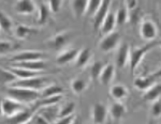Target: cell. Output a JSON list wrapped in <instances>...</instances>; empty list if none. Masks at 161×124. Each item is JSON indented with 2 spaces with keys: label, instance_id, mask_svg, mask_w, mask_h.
Listing matches in <instances>:
<instances>
[{
  "label": "cell",
  "instance_id": "cell-35",
  "mask_svg": "<svg viewBox=\"0 0 161 124\" xmlns=\"http://www.w3.org/2000/svg\"><path fill=\"white\" fill-rule=\"evenodd\" d=\"M71 89L75 94H80L86 89V82L82 78H75L71 81Z\"/></svg>",
  "mask_w": 161,
  "mask_h": 124
},
{
  "label": "cell",
  "instance_id": "cell-13",
  "mask_svg": "<svg viewBox=\"0 0 161 124\" xmlns=\"http://www.w3.org/2000/svg\"><path fill=\"white\" fill-rule=\"evenodd\" d=\"M129 55H130V47L127 43H124L119 46L117 50V57H116V64L118 68H124L129 61Z\"/></svg>",
  "mask_w": 161,
  "mask_h": 124
},
{
  "label": "cell",
  "instance_id": "cell-34",
  "mask_svg": "<svg viewBox=\"0 0 161 124\" xmlns=\"http://www.w3.org/2000/svg\"><path fill=\"white\" fill-rule=\"evenodd\" d=\"M104 66H105V64H103V62H101V61H96L92 64V66H90V75H92V78L93 80L99 79L100 74Z\"/></svg>",
  "mask_w": 161,
  "mask_h": 124
},
{
  "label": "cell",
  "instance_id": "cell-43",
  "mask_svg": "<svg viewBox=\"0 0 161 124\" xmlns=\"http://www.w3.org/2000/svg\"><path fill=\"white\" fill-rule=\"evenodd\" d=\"M127 10L128 11H131V10H134L136 8H137V1L136 0H128V1H126V6Z\"/></svg>",
  "mask_w": 161,
  "mask_h": 124
},
{
  "label": "cell",
  "instance_id": "cell-6",
  "mask_svg": "<svg viewBox=\"0 0 161 124\" xmlns=\"http://www.w3.org/2000/svg\"><path fill=\"white\" fill-rule=\"evenodd\" d=\"M43 58H44V54L42 51L27 50V51H22V53L14 55L10 59V61H11L13 64H17V63H22V62L43 60Z\"/></svg>",
  "mask_w": 161,
  "mask_h": 124
},
{
  "label": "cell",
  "instance_id": "cell-47",
  "mask_svg": "<svg viewBox=\"0 0 161 124\" xmlns=\"http://www.w3.org/2000/svg\"><path fill=\"white\" fill-rule=\"evenodd\" d=\"M3 113H2V106H1V103H0V116H2Z\"/></svg>",
  "mask_w": 161,
  "mask_h": 124
},
{
  "label": "cell",
  "instance_id": "cell-45",
  "mask_svg": "<svg viewBox=\"0 0 161 124\" xmlns=\"http://www.w3.org/2000/svg\"><path fill=\"white\" fill-rule=\"evenodd\" d=\"M72 124H82V121H80V118L75 117V119L73 120V122H72Z\"/></svg>",
  "mask_w": 161,
  "mask_h": 124
},
{
  "label": "cell",
  "instance_id": "cell-31",
  "mask_svg": "<svg viewBox=\"0 0 161 124\" xmlns=\"http://www.w3.org/2000/svg\"><path fill=\"white\" fill-rule=\"evenodd\" d=\"M115 18H116V24L118 26L125 25L127 22L129 20V11L127 10L126 7H120L117 10L115 14Z\"/></svg>",
  "mask_w": 161,
  "mask_h": 124
},
{
  "label": "cell",
  "instance_id": "cell-1",
  "mask_svg": "<svg viewBox=\"0 0 161 124\" xmlns=\"http://www.w3.org/2000/svg\"><path fill=\"white\" fill-rule=\"evenodd\" d=\"M7 94L8 97L16 101L23 105L37 102L38 100H40V92L39 91L23 89V88L17 87H9L7 89Z\"/></svg>",
  "mask_w": 161,
  "mask_h": 124
},
{
  "label": "cell",
  "instance_id": "cell-3",
  "mask_svg": "<svg viewBox=\"0 0 161 124\" xmlns=\"http://www.w3.org/2000/svg\"><path fill=\"white\" fill-rule=\"evenodd\" d=\"M47 79L42 76L33 77L29 79H17L15 82H13L11 87L23 88V89L35 90V91H42L45 87H47Z\"/></svg>",
  "mask_w": 161,
  "mask_h": 124
},
{
  "label": "cell",
  "instance_id": "cell-33",
  "mask_svg": "<svg viewBox=\"0 0 161 124\" xmlns=\"http://www.w3.org/2000/svg\"><path fill=\"white\" fill-rule=\"evenodd\" d=\"M74 110H75V103L73 102H69L66 105H64L62 107L59 109V118H66L69 116H73L74 115Z\"/></svg>",
  "mask_w": 161,
  "mask_h": 124
},
{
  "label": "cell",
  "instance_id": "cell-48",
  "mask_svg": "<svg viewBox=\"0 0 161 124\" xmlns=\"http://www.w3.org/2000/svg\"><path fill=\"white\" fill-rule=\"evenodd\" d=\"M23 124H32V123H31V121H29V122H26V123H23Z\"/></svg>",
  "mask_w": 161,
  "mask_h": 124
},
{
  "label": "cell",
  "instance_id": "cell-12",
  "mask_svg": "<svg viewBox=\"0 0 161 124\" xmlns=\"http://www.w3.org/2000/svg\"><path fill=\"white\" fill-rule=\"evenodd\" d=\"M77 54H79V50L76 48H70V49H67L62 53L59 54L56 58V62L59 65H64V64H68L70 62L75 61L77 57Z\"/></svg>",
  "mask_w": 161,
  "mask_h": 124
},
{
  "label": "cell",
  "instance_id": "cell-44",
  "mask_svg": "<svg viewBox=\"0 0 161 124\" xmlns=\"http://www.w3.org/2000/svg\"><path fill=\"white\" fill-rule=\"evenodd\" d=\"M153 76L155 77L156 79H158V78H161V68L159 70H157L156 72H154V73L152 74Z\"/></svg>",
  "mask_w": 161,
  "mask_h": 124
},
{
  "label": "cell",
  "instance_id": "cell-28",
  "mask_svg": "<svg viewBox=\"0 0 161 124\" xmlns=\"http://www.w3.org/2000/svg\"><path fill=\"white\" fill-rule=\"evenodd\" d=\"M13 28V20L6 12L0 10V30L9 32Z\"/></svg>",
  "mask_w": 161,
  "mask_h": 124
},
{
  "label": "cell",
  "instance_id": "cell-24",
  "mask_svg": "<svg viewBox=\"0 0 161 124\" xmlns=\"http://www.w3.org/2000/svg\"><path fill=\"white\" fill-rule=\"evenodd\" d=\"M90 57H92V51H90L89 48H83V49L79 50L77 57L74 61L75 66L76 68H83V66L87 65L90 60Z\"/></svg>",
  "mask_w": 161,
  "mask_h": 124
},
{
  "label": "cell",
  "instance_id": "cell-36",
  "mask_svg": "<svg viewBox=\"0 0 161 124\" xmlns=\"http://www.w3.org/2000/svg\"><path fill=\"white\" fill-rule=\"evenodd\" d=\"M101 3H102L101 0H90V1H88L86 14L93 17V15L97 13V11L99 10V8L101 7Z\"/></svg>",
  "mask_w": 161,
  "mask_h": 124
},
{
  "label": "cell",
  "instance_id": "cell-10",
  "mask_svg": "<svg viewBox=\"0 0 161 124\" xmlns=\"http://www.w3.org/2000/svg\"><path fill=\"white\" fill-rule=\"evenodd\" d=\"M110 6H111L110 0H104V1H102L99 10L93 15V28H95L96 30L99 29L101 27V25H102V23L104 22L105 17L108 16Z\"/></svg>",
  "mask_w": 161,
  "mask_h": 124
},
{
  "label": "cell",
  "instance_id": "cell-46",
  "mask_svg": "<svg viewBox=\"0 0 161 124\" xmlns=\"http://www.w3.org/2000/svg\"><path fill=\"white\" fill-rule=\"evenodd\" d=\"M155 44H156V46H160V47H161V40L155 41Z\"/></svg>",
  "mask_w": 161,
  "mask_h": 124
},
{
  "label": "cell",
  "instance_id": "cell-11",
  "mask_svg": "<svg viewBox=\"0 0 161 124\" xmlns=\"http://www.w3.org/2000/svg\"><path fill=\"white\" fill-rule=\"evenodd\" d=\"M157 79L153 76L152 74L147 75V76H142V77H136L133 81L134 87L137 90H141V91H146L147 89H149L153 85L156 84Z\"/></svg>",
  "mask_w": 161,
  "mask_h": 124
},
{
  "label": "cell",
  "instance_id": "cell-2",
  "mask_svg": "<svg viewBox=\"0 0 161 124\" xmlns=\"http://www.w3.org/2000/svg\"><path fill=\"white\" fill-rule=\"evenodd\" d=\"M156 46L155 41L154 42H149L143 47H136V48H130V55H129V63H130V72L131 74L134 73L136 69L139 66V64L141 63L142 59L144 58V56L148 53L152 48H154Z\"/></svg>",
  "mask_w": 161,
  "mask_h": 124
},
{
  "label": "cell",
  "instance_id": "cell-25",
  "mask_svg": "<svg viewBox=\"0 0 161 124\" xmlns=\"http://www.w3.org/2000/svg\"><path fill=\"white\" fill-rule=\"evenodd\" d=\"M69 41V34L67 32L58 33L50 41V46L55 49H61L62 47L66 46V44Z\"/></svg>",
  "mask_w": 161,
  "mask_h": 124
},
{
  "label": "cell",
  "instance_id": "cell-21",
  "mask_svg": "<svg viewBox=\"0 0 161 124\" xmlns=\"http://www.w3.org/2000/svg\"><path fill=\"white\" fill-rule=\"evenodd\" d=\"M37 9H38V23L40 25L46 24L48 18H50V14H51L47 3L44 1H39L37 4Z\"/></svg>",
  "mask_w": 161,
  "mask_h": 124
},
{
  "label": "cell",
  "instance_id": "cell-18",
  "mask_svg": "<svg viewBox=\"0 0 161 124\" xmlns=\"http://www.w3.org/2000/svg\"><path fill=\"white\" fill-rule=\"evenodd\" d=\"M116 26H117V24H116L115 14L112 12H108V16L105 17L104 22L102 23V25H101V27H100L101 32L104 35L108 34V33H111V32H114V29H115Z\"/></svg>",
  "mask_w": 161,
  "mask_h": 124
},
{
  "label": "cell",
  "instance_id": "cell-29",
  "mask_svg": "<svg viewBox=\"0 0 161 124\" xmlns=\"http://www.w3.org/2000/svg\"><path fill=\"white\" fill-rule=\"evenodd\" d=\"M32 117V113L28 110H24V111L17 113L16 116L10 118V124H23L26 122H29Z\"/></svg>",
  "mask_w": 161,
  "mask_h": 124
},
{
  "label": "cell",
  "instance_id": "cell-41",
  "mask_svg": "<svg viewBox=\"0 0 161 124\" xmlns=\"http://www.w3.org/2000/svg\"><path fill=\"white\" fill-rule=\"evenodd\" d=\"M12 48V43L8 41H0V54H3L9 51Z\"/></svg>",
  "mask_w": 161,
  "mask_h": 124
},
{
  "label": "cell",
  "instance_id": "cell-42",
  "mask_svg": "<svg viewBox=\"0 0 161 124\" xmlns=\"http://www.w3.org/2000/svg\"><path fill=\"white\" fill-rule=\"evenodd\" d=\"M75 119V116H69V117L66 118H59L58 121L55 122V124H72L73 120Z\"/></svg>",
  "mask_w": 161,
  "mask_h": 124
},
{
  "label": "cell",
  "instance_id": "cell-39",
  "mask_svg": "<svg viewBox=\"0 0 161 124\" xmlns=\"http://www.w3.org/2000/svg\"><path fill=\"white\" fill-rule=\"evenodd\" d=\"M152 113L156 118H158L161 116V99L154 102V104L152 106Z\"/></svg>",
  "mask_w": 161,
  "mask_h": 124
},
{
  "label": "cell",
  "instance_id": "cell-14",
  "mask_svg": "<svg viewBox=\"0 0 161 124\" xmlns=\"http://www.w3.org/2000/svg\"><path fill=\"white\" fill-rule=\"evenodd\" d=\"M13 66H16V68H22L29 70L32 72H37L40 73L41 71L45 70L46 68V63L43 60H37V61H28V62H22V63H17L14 64Z\"/></svg>",
  "mask_w": 161,
  "mask_h": 124
},
{
  "label": "cell",
  "instance_id": "cell-32",
  "mask_svg": "<svg viewBox=\"0 0 161 124\" xmlns=\"http://www.w3.org/2000/svg\"><path fill=\"white\" fill-rule=\"evenodd\" d=\"M61 100H62V95H57V96L47 97V99H40L36 103H37V107L43 108V107H47V106L56 105L57 103H59Z\"/></svg>",
  "mask_w": 161,
  "mask_h": 124
},
{
  "label": "cell",
  "instance_id": "cell-15",
  "mask_svg": "<svg viewBox=\"0 0 161 124\" xmlns=\"http://www.w3.org/2000/svg\"><path fill=\"white\" fill-rule=\"evenodd\" d=\"M70 6H71V10L73 12L74 16L76 18L84 16L87 12V6L88 1L87 0H73V1L70 2Z\"/></svg>",
  "mask_w": 161,
  "mask_h": 124
},
{
  "label": "cell",
  "instance_id": "cell-16",
  "mask_svg": "<svg viewBox=\"0 0 161 124\" xmlns=\"http://www.w3.org/2000/svg\"><path fill=\"white\" fill-rule=\"evenodd\" d=\"M161 96V84L153 85L149 89H147L143 94V100L146 102H156Z\"/></svg>",
  "mask_w": 161,
  "mask_h": 124
},
{
  "label": "cell",
  "instance_id": "cell-5",
  "mask_svg": "<svg viewBox=\"0 0 161 124\" xmlns=\"http://www.w3.org/2000/svg\"><path fill=\"white\" fill-rule=\"evenodd\" d=\"M140 34L144 41L154 42L158 35V28L153 20L146 19L140 24Z\"/></svg>",
  "mask_w": 161,
  "mask_h": 124
},
{
  "label": "cell",
  "instance_id": "cell-9",
  "mask_svg": "<svg viewBox=\"0 0 161 124\" xmlns=\"http://www.w3.org/2000/svg\"><path fill=\"white\" fill-rule=\"evenodd\" d=\"M108 117V108L102 103H96L92 107V119L93 124H104Z\"/></svg>",
  "mask_w": 161,
  "mask_h": 124
},
{
  "label": "cell",
  "instance_id": "cell-8",
  "mask_svg": "<svg viewBox=\"0 0 161 124\" xmlns=\"http://www.w3.org/2000/svg\"><path fill=\"white\" fill-rule=\"evenodd\" d=\"M13 9L19 15H30L36 12L37 6L31 0H19L14 3Z\"/></svg>",
  "mask_w": 161,
  "mask_h": 124
},
{
  "label": "cell",
  "instance_id": "cell-37",
  "mask_svg": "<svg viewBox=\"0 0 161 124\" xmlns=\"http://www.w3.org/2000/svg\"><path fill=\"white\" fill-rule=\"evenodd\" d=\"M46 3H47V7L50 9L51 13H58L61 10L64 2L61 0H51V1H47Z\"/></svg>",
  "mask_w": 161,
  "mask_h": 124
},
{
  "label": "cell",
  "instance_id": "cell-4",
  "mask_svg": "<svg viewBox=\"0 0 161 124\" xmlns=\"http://www.w3.org/2000/svg\"><path fill=\"white\" fill-rule=\"evenodd\" d=\"M1 106H2V113H3V116H6L9 119L25 110V105L10 99V97H6V99L2 100Z\"/></svg>",
  "mask_w": 161,
  "mask_h": 124
},
{
  "label": "cell",
  "instance_id": "cell-38",
  "mask_svg": "<svg viewBox=\"0 0 161 124\" xmlns=\"http://www.w3.org/2000/svg\"><path fill=\"white\" fill-rule=\"evenodd\" d=\"M141 10L139 8H136L134 10H131L129 11V22L132 23L133 25L137 24L141 19Z\"/></svg>",
  "mask_w": 161,
  "mask_h": 124
},
{
  "label": "cell",
  "instance_id": "cell-20",
  "mask_svg": "<svg viewBox=\"0 0 161 124\" xmlns=\"http://www.w3.org/2000/svg\"><path fill=\"white\" fill-rule=\"evenodd\" d=\"M110 94L115 102H120L128 96V89L123 85H114L110 89Z\"/></svg>",
  "mask_w": 161,
  "mask_h": 124
},
{
  "label": "cell",
  "instance_id": "cell-7",
  "mask_svg": "<svg viewBox=\"0 0 161 124\" xmlns=\"http://www.w3.org/2000/svg\"><path fill=\"white\" fill-rule=\"evenodd\" d=\"M119 41H120V34L114 31V32L104 35V38L101 40L99 44V47L103 53H108V51H112L117 48Z\"/></svg>",
  "mask_w": 161,
  "mask_h": 124
},
{
  "label": "cell",
  "instance_id": "cell-27",
  "mask_svg": "<svg viewBox=\"0 0 161 124\" xmlns=\"http://www.w3.org/2000/svg\"><path fill=\"white\" fill-rule=\"evenodd\" d=\"M36 32H37L36 29L29 28L25 25H19L15 28V31H14L15 37L17 39H19V40H25V39L29 38L31 34H33V33H36Z\"/></svg>",
  "mask_w": 161,
  "mask_h": 124
},
{
  "label": "cell",
  "instance_id": "cell-26",
  "mask_svg": "<svg viewBox=\"0 0 161 124\" xmlns=\"http://www.w3.org/2000/svg\"><path fill=\"white\" fill-rule=\"evenodd\" d=\"M110 113L115 120H119L126 115V106L121 102H114L110 107Z\"/></svg>",
  "mask_w": 161,
  "mask_h": 124
},
{
  "label": "cell",
  "instance_id": "cell-30",
  "mask_svg": "<svg viewBox=\"0 0 161 124\" xmlns=\"http://www.w3.org/2000/svg\"><path fill=\"white\" fill-rule=\"evenodd\" d=\"M17 80V77L10 70L0 69V85L13 84Z\"/></svg>",
  "mask_w": 161,
  "mask_h": 124
},
{
  "label": "cell",
  "instance_id": "cell-22",
  "mask_svg": "<svg viewBox=\"0 0 161 124\" xmlns=\"http://www.w3.org/2000/svg\"><path fill=\"white\" fill-rule=\"evenodd\" d=\"M10 71L17 77V79H29V78H33V77L41 76V74L37 73V72H32L29 71V70L22 69V68H16V66H12L10 69Z\"/></svg>",
  "mask_w": 161,
  "mask_h": 124
},
{
  "label": "cell",
  "instance_id": "cell-17",
  "mask_svg": "<svg viewBox=\"0 0 161 124\" xmlns=\"http://www.w3.org/2000/svg\"><path fill=\"white\" fill-rule=\"evenodd\" d=\"M40 113L41 116H43L46 120L48 121V123H53L54 121L58 118L59 116V109L60 108L57 107L56 105H53V106H47V107H43V108H40Z\"/></svg>",
  "mask_w": 161,
  "mask_h": 124
},
{
  "label": "cell",
  "instance_id": "cell-40",
  "mask_svg": "<svg viewBox=\"0 0 161 124\" xmlns=\"http://www.w3.org/2000/svg\"><path fill=\"white\" fill-rule=\"evenodd\" d=\"M30 121H31V123H32V124H50V123H48V121L46 120L43 116H41L39 112L36 113V115H32Z\"/></svg>",
  "mask_w": 161,
  "mask_h": 124
},
{
  "label": "cell",
  "instance_id": "cell-23",
  "mask_svg": "<svg viewBox=\"0 0 161 124\" xmlns=\"http://www.w3.org/2000/svg\"><path fill=\"white\" fill-rule=\"evenodd\" d=\"M64 89L58 86V85H51V86L45 87L42 91H40V99H47V97L57 96V95H62Z\"/></svg>",
  "mask_w": 161,
  "mask_h": 124
},
{
  "label": "cell",
  "instance_id": "cell-19",
  "mask_svg": "<svg viewBox=\"0 0 161 124\" xmlns=\"http://www.w3.org/2000/svg\"><path fill=\"white\" fill-rule=\"evenodd\" d=\"M114 75H115V66L111 63L105 64V66L103 68L102 72L100 74L99 80L103 86H106L113 80Z\"/></svg>",
  "mask_w": 161,
  "mask_h": 124
}]
</instances>
